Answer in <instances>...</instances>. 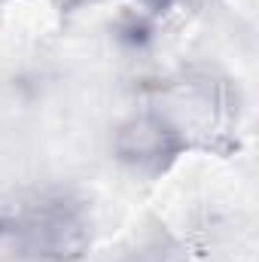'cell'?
I'll use <instances>...</instances> for the list:
<instances>
[{"mask_svg": "<svg viewBox=\"0 0 259 262\" xmlns=\"http://www.w3.org/2000/svg\"><path fill=\"white\" fill-rule=\"evenodd\" d=\"M137 6H143V9H153V12H162V9H168L174 0H134Z\"/></svg>", "mask_w": 259, "mask_h": 262, "instance_id": "3957f363", "label": "cell"}, {"mask_svg": "<svg viewBox=\"0 0 259 262\" xmlns=\"http://www.w3.org/2000/svg\"><path fill=\"white\" fill-rule=\"evenodd\" d=\"M180 128L162 113H137L113 134V156L134 177L153 180L165 174L183 152Z\"/></svg>", "mask_w": 259, "mask_h": 262, "instance_id": "7a4b0ae2", "label": "cell"}, {"mask_svg": "<svg viewBox=\"0 0 259 262\" xmlns=\"http://www.w3.org/2000/svg\"><path fill=\"white\" fill-rule=\"evenodd\" d=\"M12 238L31 262H76L92 247V220L79 201L43 198L15 220Z\"/></svg>", "mask_w": 259, "mask_h": 262, "instance_id": "6da1fadb", "label": "cell"}]
</instances>
